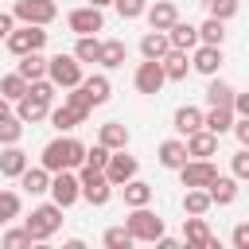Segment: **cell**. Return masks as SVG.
<instances>
[{"label": "cell", "mask_w": 249, "mask_h": 249, "mask_svg": "<svg viewBox=\"0 0 249 249\" xmlns=\"http://www.w3.org/2000/svg\"><path fill=\"white\" fill-rule=\"evenodd\" d=\"M39 163L47 171H78L86 163V144L78 136H54L51 144H43Z\"/></svg>", "instance_id": "cell-1"}, {"label": "cell", "mask_w": 249, "mask_h": 249, "mask_svg": "<svg viewBox=\"0 0 249 249\" xmlns=\"http://www.w3.org/2000/svg\"><path fill=\"white\" fill-rule=\"evenodd\" d=\"M23 230L31 233V241H51L62 230V206L58 202H39L31 210V218L23 222Z\"/></svg>", "instance_id": "cell-2"}, {"label": "cell", "mask_w": 249, "mask_h": 249, "mask_svg": "<svg viewBox=\"0 0 249 249\" xmlns=\"http://www.w3.org/2000/svg\"><path fill=\"white\" fill-rule=\"evenodd\" d=\"M124 230L132 233V241H148V245H152V241L163 233V218L152 210V202H148V206H128Z\"/></svg>", "instance_id": "cell-3"}, {"label": "cell", "mask_w": 249, "mask_h": 249, "mask_svg": "<svg viewBox=\"0 0 249 249\" xmlns=\"http://www.w3.org/2000/svg\"><path fill=\"white\" fill-rule=\"evenodd\" d=\"M4 43H8V51L19 58V54H27V51H43L47 47V27H39V23H16L8 35H4Z\"/></svg>", "instance_id": "cell-4"}, {"label": "cell", "mask_w": 249, "mask_h": 249, "mask_svg": "<svg viewBox=\"0 0 249 249\" xmlns=\"http://www.w3.org/2000/svg\"><path fill=\"white\" fill-rule=\"evenodd\" d=\"M78 187H82V198H86L89 206H105V202L113 198V183H109L97 167H89V163L78 167Z\"/></svg>", "instance_id": "cell-5"}, {"label": "cell", "mask_w": 249, "mask_h": 249, "mask_svg": "<svg viewBox=\"0 0 249 249\" xmlns=\"http://www.w3.org/2000/svg\"><path fill=\"white\" fill-rule=\"evenodd\" d=\"M16 23H39V27H51L58 19V4L54 0H16L12 8Z\"/></svg>", "instance_id": "cell-6"}, {"label": "cell", "mask_w": 249, "mask_h": 249, "mask_svg": "<svg viewBox=\"0 0 249 249\" xmlns=\"http://www.w3.org/2000/svg\"><path fill=\"white\" fill-rule=\"evenodd\" d=\"M47 78L58 86V89H70V86H78L82 82V62L74 58V54H51L47 58Z\"/></svg>", "instance_id": "cell-7"}, {"label": "cell", "mask_w": 249, "mask_h": 249, "mask_svg": "<svg viewBox=\"0 0 249 249\" xmlns=\"http://www.w3.org/2000/svg\"><path fill=\"white\" fill-rule=\"evenodd\" d=\"M51 202H58L62 210H70L78 198H82V187H78V171H51V187H47Z\"/></svg>", "instance_id": "cell-8"}, {"label": "cell", "mask_w": 249, "mask_h": 249, "mask_svg": "<svg viewBox=\"0 0 249 249\" xmlns=\"http://www.w3.org/2000/svg\"><path fill=\"white\" fill-rule=\"evenodd\" d=\"M136 171H140V163H136V156H128V148H117V152H109V160H105V167H101V175L113 183V191H117L121 183H128Z\"/></svg>", "instance_id": "cell-9"}, {"label": "cell", "mask_w": 249, "mask_h": 249, "mask_svg": "<svg viewBox=\"0 0 249 249\" xmlns=\"http://www.w3.org/2000/svg\"><path fill=\"white\" fill-rule=\"evenodd\" d=\"M66 27H70L74 35H97V31L105 27V16H101V8L82 4V8H74V12L66 16Z\"/></svg>", "instance_id": "cell-10"}, {"label": "cell", "mask_w": 249, "mask_h": 249, "mask_svg": "<svg viewBox=\"0 0 249 249\" xmlns=\"http://www.w3.org/2000/svg\"><path fill=\"white\" fill-rule=\"evenodd\" d=\"M187 54H191V70H198L202 78L218 74V70H222V62H226L222 47H210V43H198V47H191Z\"/></svg>", "instance_id": "cell-11"}, {"label": "cell", "mask_w": 249, "mask_h": 249, "mask_svg": "<svg viewBox=\"0 0 249 249\" xmlns=\"http://www.w3.org/2000/svg\"><path fill=\"white\" fill-rule=\"evenodd\" d=\"M163 82H167V78H163L160 58H144V62L136 66V74H132V86H136L140 93H148V97H152V93H160V89H163Z\"/></svg>", "instance_id": "cell-12"}, {"label": "cell", "mask_w": 249, "mask_h": 249, "mask_svg": "<svg viewBox=\"0 0 249 249\" xmlns=\"http://www.w3.org/2000/svg\"><path fill=\"white\" fill-rule=\"evenodd\" d=\"M16 105V117L23 121V124H39V121H47V113H51V105L54 101H47V97H39V93H23V97H16L12 101Z\"/></svg>", "instance_id": "cell-13"}, {"label": "cell", "mask_w": 249, "mask_h": 249, "mask_svg": "<svg viewBox=\"0 0 249 249\" xmlns=\"http://www.w3.org/2000/svg\"><path fill=\"white\" fill-rule=\"evenodd\" d=\"M175 171H179V183H183V187H206V183L218 175V167H214L210 160H183Z\"/></svg>", "instance_id": "cell-14"}, {"label": "cell", "mask_w": 249, "mask_h": 249, "mask_svg": "<svg viewBox=\"0 0 249 249\" xmlns=\"http://www.w3.org/2000/svg\"><path fill=\"white\" fill-rule=\"evenodd\" d=\"M183 241H187L191 249H214V245H218L202 214H187V218H183Z\"/></svg>", "instance_id": "cell-15"}, {"label": "cell", "mask_w": 249, "mask_h": 249, "mask_svg": "<svg viewBox=\"0 0 249 249\" xmlns=\"http://www.w3.org/2000/svg\"><path fill=\"white\" fill-rule=\"evenodd\" d=\"M218 140H222V136H214V132H206V128H195L191 136H183L187 160H210V156H218Z\"/></svg>", "instance_id": "cell-16"}, {"label": "cell", "mask_w": 249, "mask_h": 249, "mask_svg": "<svg viewBox=\"0 0 249 249\" xmlns=\"http://www.w3.org/2000/svg\"><path fill=\"white\" fill-rule=\"evenodd\" d=\"M237 179L233 175H214L210 183H206V195H210V206H233L237 202Z\"/></svg>", "instance_id": "cell-17"}, {"label": "cell", "mask_w": 249, "mask_h": 249, "mask_svg": "<svg viewBox=\"0 0 249 249\" xmlns=\"http://www.w3.org/2000/svg\"><path fill=\"white\" fill-rule=\"evenodd\" d=\"M144 19H148L152 31H167V27L179 19V8H175V0H156V4L144 8Z\"/></svg>", "instance_id": "cell-18"}, {"label": "cell", "mask_w": 249, "mask_h": 249, "mask_svg": "<svg viewBox=\"0 0 249 249\" xmlns=\"http://www.w3.org/2000/svg\"><path fill=\"white\" fill-rule=\"evenodd\" d=\"M160 66H163V78H167V82H183V78L191 74V54L179 51V47H171V51L160 58Z\"/></svg>", "instance_id": "cell-19"}, {"label": "cell", "mask_w": 249, "mask_h": 249, "mask_svg": "<svg viewBox=\"0 0 249 249\" xmlns=\"http://www.w3.org/2000/svg\"><path fill=\"white\" fill-rule=\"evenodd\" d=\"M47 121H51V128H58V132H74V128H78V124H86L89 117H86V113H78V109H70V105H51Z\"/></svg>", "instance_id": "cell-20"}, {"label": "cell", "mask_w": 249, "mask_h": 249, "mask_svg": "<svg viewBox=\"0 0 249 249\" xmlns=\"http://www.w3.org/2000/svg\"><path fill=\"white\" fill-rule=\"evenodd\" d=\"M27 167V152L19 144H4L0 148V175L4 179H19V171Z\"/></svg>", "instance_id": "cell-21"}, {"label": "cell", "mask_w": 249, "mask_h": 249, "mask_svg": "<svg viewBox=\"0 0 249 249\" xmlns=\"http://www.w3.org/2000/svg\"><path fill=\"white\" fill-rule=\"evenodd\" d=\"M167 43L171 47H179V51H191V47H198V27L195 23H187L183 16L167 27Z\"/></svg>", "instance_id": "cell-22"}, {"label": "cell", "mask_w": 249, "mask_h": 249, "mask_svg": "<svg viewBox=\"0 0 249 249\" xmlns=\"http://www.w3.org/2000/svg\"><path fill=\"white\" fill-rule=\"evenodd\" d=\"M124 58H128V47L121 39H101V51H97L101 70H117V66H124Z\"/></svg>", "instance_id": "cell-23"}, {"label": "cell", "mask_w": 249, "mask_h": 249, "mask_svg": "<svg viewBox=\"0 0 249 249\" xmlns=\"http://www.w3.org/2000/svg\"><path fill=\"white\" fill-rule=\"evenodd\" d=\"M78 86L86 89V97H89V105H93V109H97V105H105V101H109V93H113L109 74H89V78H82Z\"/></svg>", "instance_id": "cell-24"}, {"label": "cell", "mask_w": 249, "mask_h": 249, "mask_svg": "<svg viewBox=\"0 0 249 249\" xmlns=\"http://www.w3.org/2000/svg\"><path fill=\"white\" fill-rule=\"evenodd\" d=\"M230 124H233V109H230V105H210V109L202 113V128L214 132V136H226Z\"/></svg>", "instance_id": "cell-25"}, {"label": "cell", "mask_w": 249, "mask_h": 249, "mask_svg": "<svg viewBox=\"0 0 249 249\" xmlns=\"http://www.w3.org/2000/svg\"><path fill=\"white\" fill-rule=\"evenodd\" d=\"M16 74H19V78H27V82L47 78V54H43V51H27V54H19Z\"/></svg>", "instance_id": "cell-26"}, {"label": "cell", "mask_w": 249, "mask_h": 249, "mask_svg": "<svg viewBox=\"0 0 249 249\" xmlns=\"http://www.w3.org/2000/svg\"><path fill=\"white\" fill-rule=\"evenodd\" d=\"M128 140H132V132H128V124H121V121H109V124H101V132H97V144H105L109 152L128 148Z\"/></svg>", "instance_id": "cell-27"}, {"label": "cell", "mask_w": 249, "mask_h": 249, "mask_svg": "<svg viewBox=\"0 0 249 249\" xmlns=\"http://www.w3.org/2000/svg\"><path fill=\"white\" fill-rule=\"evenodd\" d=\"M156 160H160V167L175 171V167L187 160V144H183V136H171V140H163V144H160V152H156Z\"/></svg>", "instance_id": "cell-28"}, {"label": "cell", "mask_w": 249, "mask_h": 249, "mask_svg": "<svg viewBox=\"0 0 249 249\" xmlns=\"http://www.w3.org/2000/svg\"><path fill=\"white\" fill-rule=\"evenodd\" d=\"M19 187H23L27 195H47V187H51V171H47L43 163H39V167L27 163V167L19 171Z\"/></svg>", "instance_id": "cell-29"}, {"label": "cell", "mask_w": 249, "mask_h": 249, "mask_svg": "<svg viewBox=\"0 0 249 249\" xmlns=\"http://www.w3.org/2000/svg\"><path fill=\"white\" fill-rule=\"evenodd\" d=\"M171 128H175L179 136H191L195 128H202V109H195V105H179L175 117H171Z\"/></svg>", "instance_id": "cell-30"}, {"label": "cell", "mask_w": 249, "mask_h": 249, "mask_svg": "<svg viewBox=\"0 0 249 249\" xmlns=\"http://www.w3.org/2000/svg\"><path fill=\"white\" fill-rule=\"evenodd\" d=\"M121 195H124V206H148L152 202V183H144V179H128V183H121L117 187Z\"/></svg>", "instance_id": "cell-31"}, {"label": "cell", "mask_w": 249, "mask_h": 249, "mask_svg": "<svg viewBox=\"0 0 249 249\" xmlns=\"http://www.w3.org/2000/svg\"><path fill=\"white\" fill-rule=\"evenodd\" d=\"M167 51H171L167 31H144V39H140V54L144 58H163Z\"/></svg>", "instance_id": "cell-32"}, {"label": "cell", "mask_w": 249, "mask_h": 249, "mask_svg": "<svg viewBox=\"0 0 249 249\" xmlns=\"http://www.w3.org/2000/svg\"><path fill=\"white\" fill-rule=\"evenodd\" d=\"M230 101H233V86L226 78L210 74V82H206V105H230Z\"/></svg>", "instance_id": "cell-33"}, {"label": "cell", "mask_w": 249, "mask_h": 249, "mask_svg": "<svg viewBox=\"0 0 249 249\" xmlns=\"http://www.w3.org/2000/svg\"><path fill=\"white\" fill-rule=\"evenodd\" d=\"M198 43L222 47V43H226V23H222V19H214V16H206V19L198 23Z\"/></svg>", "instance_id": "cell-34"}, {"label": "cell", "mask_w": 249, "mask_h": 249, "mask_svg": "<svg viewBox=\"0 0 249 249\" xmlns=\"http://www.w3.org/2000/svg\"><path fill=\"white\" fill-rule=\"evenodd\" d=\"M206 210H210L206 187H187V195H183V214H206Z\"/></svg>", "instance_id": "cell-35"}, {"label": "cell", "mask_w": 249, "mask_h": 249, "mask_svg": "<svg viewBox=\"0 0 249 249\" xmlns=\"http://www.w3.org/2000/svg\"><path fill=\"white\" fill-rule=\"evenodd\" d=\"M19 210H23V198L16 191H0V226H12L19 218Z\"/></svg>", "instance_id": "cell-36"}, {"label": "cell", "mask_w": 249, "mask_h": 249, "mask_svg": "<svg viewBox=\"0 0 249 249\" xmlns=\"http://www.w3.org/2000/svg\"><path fill=\"white\" fill-rule=\"evenodd\" d=\"M19 140H23V121H19L16 113L0 117V148H4V144H19Z\"/></svg>", "instance_id": "cell-37"}, {"label": "cell", "mask_w": 249, "mask_h": 249, "mask_svg": "<svg viewBox=\"0 0 249 249\" xmlns=\"http://www.w3.org/2000/svg\"><path fill=\"white\" fill-rule=\"evenodd\" d=\"M97 51H101L97 35H78V43H74V58L78 62H97Z\"/></svg>", "instance_id": "cell-38"}, {"label": "cell", "mask_w": 249, "mask_h": 249, "mask_svg": "<svg viewBox=\"0 0 249 249\" xmlns=\"http://www.w3.org/2000/svg\"><path fill=\"white\" fill-rule=\"evenodd\" d=\"M23 93H27V78H19L16 70L0 78V97H8V101H16V97H23Z\"/></svg>", "instance_id": "cell-39"}, {"label": "cell", "mask_w": 249, "mask_h": 249, "mask_svg": "<svg viewBox=\"0 0 249 249\" xmlns=\"http://www.w3.org/2000/svg\"><path fill=\"white\" fill-rule=\"evenodd\" d=\"M101 241H105V249H128V245H136L124 226H109V230L101 233Z\"/></svg>", "instance_id": "cell-40"}, {"label": "cell", "mask_w": 249, "mask_h": 249, "mask_svg": "<svg viewBox=\"0 0 249 249\" xmlns=\"http://www.w3.org/2000/svg\"><path fill=\"white\" fill-rule=\"evenodd\" d=\"M113 8H117L121 19H140L144 8H148V0H113Z\"/></svg>", "instance_id": "cell-41"}, {"label": "cell", "mask_w": 249, "mask_h": 249, "mask_svg": "<svg viewBox=\"0 0 249 249\" xmlns=\"http://www.w3.org/2000/svg\"><path fill=\"white\" fill-rule=\"evenodd\" d=\"M230 171H233V179H237V183H245V179H249V148H237V152H233Z\"/></svg>", "instance_id": "cell-42"}, {"label": "cell", "mask_w": 249, "mask_h": 249, "mask_svg": "<svg viewBox=\"0 0 249 249\" xmlns=\"http://www.w3.org/2000/svg\"><path fill=\"white\" fill-rule=\"evenodd\" d=\"M206 8H210V16L222 19V23L237 16V0H206Z\"/></svg>", "instance_id": "cell-43"}, {"label": "cell", "mask_w": 249, "mask_h": 249, "mask_svg": "<svg viewBox=\"0 0 249 249\" xmlns=\"http://www.w3.org/2000/svg\"><path fill=\"white\" fill-rule=\"evenodd\" d=\"M0 245H4V249H23V245H31V233H27L23 226H19V230H4Z\"/></svg>", "instance_id": "cell-44"}, {"label": "cell", "mask_w": 249, "mask_h": 249, "mask_svg": "<svg viewBox=\"0 0 249 249\" xmlns=\"http://www.w3.org/2000/svg\"><path fill=\"white\" fill-rule=\"evenodd\" d=\"M105 160H109V148H105V144L86 148V163H89V167H97V171H101V167H105Z\"/></svg>", "instance_id": "cell-45"}, {"label": "cell", "mask_w": 249, "mask_h": 249, "mask_svg": "<svg viewBox=\"0 0 249 249\" xmlns=\"http://www.w3.org/2000/svg\"><path fill=\"white\" fill-rule=\"evenodd\" d=\"M233 249H249V222L233 226Z\"/></svg>", "instance_id": "cell-46"}, {"label": "cell", "mask_w": 249, "mask_h": 249, "mask_svg": "<svg viewBox=\"0 0 249 249\" xmlns=\"http://www.w3.org/2000/svg\"><path fill=\"white\" fill-rule=\"evenodd\" d=\"M12 27H16V16H12V12H0V39H4Z\"/></svg>", "instance_id": "cell-47"}, {"label": "cell", "mask_w": 249, "mask_h": 249, "mask_svg": "<svg viewBox=\"0 0 249 249\" xmlns=\"http://www.w3.org/2000/svg\"><path fill=\"white\" fill-rule=\"evenodd\" d=\"M8 113H12V101H8V97H0V117H8Z\"/></svg>", "instance_id": "cell-48"}, {"label": "cell", "mask_w": 249, "mask_h": 249, "mask_svg": "<svg viewBox=\"0 0 249 249\" xmlns=\"http://www.w3.org/2000/svg\"><path fill=\"white\" fill-rule=\"evenodd\" d=\"M89 4H93V8H109L113 0H89Z\"/></svg>", "instance_id": "cell-49"}]
</instances>
